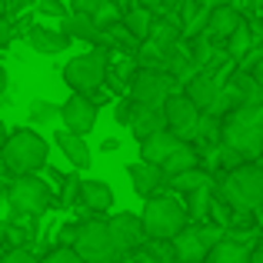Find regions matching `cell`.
<instances>
[{"instance_id": "12", "label": "cell", "mask_w": 263, "mask_h": 263, "mask_svg": "<svg viewBox=\"0 0 263 263\" xmlns=\"http://www.w3.org/2000/svg\"><path fill=\"white\" fill-rule=\"evenodd\" d=\"M107 230H110V240H114L120 257L140 250V247L147 243V233H143V223H140L137 213H114V217L107 220Z\"/></svg>"}, {"instance_id": "15", "label": "cell", "mask_w": 263, "mask_h": 263, "mask_svg": "<svg viewBox=\"0 0 263 263\" xmlns=\"http://www.w3.org/2000/svg\"><path fill=\"white\" fill-rule=\"evenodd\" d=\"M27 44H30L33 53H47V57H53V53H64L67 47H70V40H67L57 27L37 24V27H30V33H27Z\"/></svg>"}, {"instance_id": "43", "label": "cell", "mask_w": 263, "mask_h": 263, "mask_svg": "<svg viewBox=\"0 0 263 263\" xmlns=\"http://www.w3.org/2000/svg\"><path fill=\"white\" fill-rule=\"evenodd\" d=\"M44 13H60V7H57V4L50 0V4H44Z\"/></svg>"}, {"instance_id": "26", "label": "cell", "mask_w": 263, "mask_h": 263, "mask_svg": "<svg viewBox=\"0 0 263 263\" xmlns=\"http://www.w3.org/2000/svg\"><path fill=\"white\" fill-rule=\"evenodd\" d=\"M203 183H213L210 170H203V167H190V170H183V174H174V177L163 180V186H174L177 193H190V190H197V186H203Z\"/></svg>"}, {"instance_id": "19", "label": "cell", "mask_w": 263, "mask_h": 263, "mask_svg": "<svg viewBox=\"0 0 263 263\" xmlns=\"http://www.w3.org/2000/svg\"><path fill=\"white\" fill-rule=\"evenodd\" d=\"M127 177H130V183H134V190L140 193V197H150L157 186H163V170L157 167V163H147V160L130 163Z\"/></svg>"}, {"instance_id": "36", "label": "cell", "mask_w": 263, "mask_h": 263, "mask_svg": "<svg viewBox=\"0 0 263 263\" xmlns=\"http://www.w3.org/2000/svg\"><path fill=\"white\" fill-rule=\"evenodd\" d=\"M130 263H174V257H167V253H154V250H147V253H137Z\"/></svg>"}, {"instance_id": "37", "label": "cell", "mask_w": 263, "mask_h": 263, "mask_svg": "<svg viewBox=\"0 0 263 263\" xmlns=\"http://www.w3.org/2000/svg\"><path fill=\"white\" fill-rule=\"evenodd\" d=\"M77 186H80V180H77V174H67V180H64V186H60V197H64V203L70 197H77Z\"/></svg>"}, {"instance_id": "10", "label": "cell", "mask_w": 263, "mask_h": 263, "mask_svg": "<svg viewBox=\"0 0 263 263\" xmlns=\"http://www.w3.org/2000/svg\"><path fill=\"white\" fill-rule=\"evenodd\" d=\"M97 117H100V107L90 93H73L70 90V97L60 103V123L80 137H87L97 127Z\"/></svg>"}, {"instance_id": "45", "label": "cell", "mask_w": 263, "mask_h": 263, "mask_svg": "<svg viewBox=\"0 0 263 263\" xmlns=\"http://www.w3.org/2000/svg\"><path fill=\"white\" fill-rule=\"evenodd\" d=\"M257 220H260V227H263V203L257 206Z\"/></svg>"}, {"instance_id": "41", "label": "cell", "mask_w": 263, "mask_h": 263, "mask_svg": "<svg viewBox=\"0 0 263 263\" xmlns=\"http://www.w3.org/2000/svg\"><path fill=\"white\" fill-rule=\"evenodd\" d=\"M250 73H253V80H257V84H260V90H263V60H260V64H257V67H253V70H250Z\"/></svg>"}, {"instance_id": "7", "label": "cell", "mask_w": 263, "mask_h": 263, "mask_svg": "<svg viewBox=\"0 0 263 263\" xmlns=\"http://www.w3.org/2000/svg\"><path fill=\"white\" fill-rule=\"evenodd\" d=\"M53 197L57 193L47 186V180H40L37 174H17L7 186V200L17 213H30V217H40L53 206Z\"/></svg>"}, {"instance_id": "14", "label": "cell", "mask_w": 263, "mask_h": 263, "mask_svg": "<svg viewBox=\"0 0 263 263\" xmlns=\"http://www.w3.org/2000/svg\"><path fill=\"white\" fill-rule=\"evenodd\" d=\"M53 143H57L60 154L70 160V167H73V170H87V167H90V160H93V157H90V147H87V137L73 134V130H67V127L53 134Z\"/></svg>"}, {"instance_id": "28", "label": "cell", "mask_w": 263, "mask_h": 263, "mask_svg": "<svg viewBox=\"0 0 263 263\" xmlns=\"http://www.w3.org/2000/svg\"><path fill=\"white\" fill-rule=\"evenodd\" d=\"M193 140H200L203 147H210V143H220V117H213V114H206V110H200L197 127H193Z\"/></svg>"}, {"instance_id": "8", "label": "cell", "mask_w": 263, "mask_h": 263, "mask_svg": "<svg viewBox=\"0 0 263 263\" xmlns=\"http://www.w3.org/2000/svg\"><path fill=\"white\" fill-rule=\"evenodd\" d=\"M64 84L73 93H93L107 84V50L93 47L90 53H77L64 67Z\"/></svg>"}, {"instance_id": "2", "label": "cell", "mask_w": 263, "mask_h": 263, "mask_svg": "<svg viewBox=\"0 0 263 263\" xmlns=\"http://www.w3.org/2000/svg\"><path fill=\"white\" fill-rule=\"evenodd\" d=\"M213 197L223 200L227 206L247 213V210H257L263 203V167L257 160H243L237 167L223 170V180L217 183Z\"/></svg>"}, {"instance_id": "44", "label": "cell", "mask_w": 263, "mask_h": 263, "mask_svg": "<svg viewBox=\"0 0 263 263\" xmlns=\"http://www.w3.org/2000/svg\"><path fill=\"white\" fill-rule=\"evenodd\" d=\"M7 134H10V130H7V123L0 120V147H4V140H7Z\"/></svg>"}, {"instance_id": "11", "label": "cell", "mask_w": 263, "mask_h": 263, "mask_svg": "<svg viewBox=\"0 0 263 263\" xmlns=\"http://www.w3.org/2000/svg\"><path fill=\"white\" fill-rule=\"evenodd\" d=\"M160 110H163V127H167L170 134H177L180 140H193V127H197L200 110L193 107L190 100H186L183 90L170 93L167 100L160 103Z\"/></svg>"}, {"instance_id": "9", "label": "cell", "mask_w": 263, "mask_h": 263, "mask_svg": "<svg viewBox=\"0 0 263 263\" xmlns=\"http://www.w3.org/2000/svg\"><path fill=\"white\" fill-rule=\"evenodd\" d=\"M177 90H183V84H180L177 77H170L167 70H160V67H140V70L134 73V80H130L127 93H130V100H137V103L160 107Z\"/></svg>"}, {"instance_id": "47", "label": "cell", "mask_w": 263, "mask_h": 263, "mask_svg": "<svg viewBox=\"0 0 263 263\" xmlns=\"http://www.w3.org/2000/svg\"><path fill=\"white\" fill-rule=\"evenodd\" d=\"M117 4H123V7H127V4H134V0H117Z\"/></svg>"}, {"instance_id": "42", "label": "cell", "mask_w": 263, "mask_h": 263, "mask_svg": "<svg viewBox=\"0 0 263 263\" xmlns=\"http://www.w3.org/2000/svg\"><path fill=\"white\" fill-rule=\"evenodd\" d=\"M250 263H263V247H260V250H253V253H250Z\"/></svg>"}, {"instance_id": "4", "label": "cell", "mask_w": 263, "mask_h": 263, "mask_svg": "<svg viewBox=\"0 0 263 263\" xmlns=\"http://www.w3.org/2000/svg\"><path fill=\"white\" fill-rule=\"evenodd\" d=\"M50 157V147L47 140L37 134V130H13L7 134L4 147H0V160H4V170L17 174H37L40 167Z\"/></svg>"}, {"instance_id": "48", "label": "cell", "mask_w": 263, "mask_h": 263, "mask_svg": "<svg viewBox=\"0 0 263 263\" xmlns=\"http://www.w3.org/2000/svg\"><path fill=\"white\" fill-rule=\"evenodd\" d=\"M257 33H260V40H263V20H260V30H257Z\"/></svg>"}, {"instance_id": "24", "label": "cell", "mask_w": 263, "mask_h": 263, "mask_svg": "<svg viewBox=\"0 0 263 263\" xmlns=\"http://www.w3.org/2000/svg\"><path fill=\"white\" fill-rule=\"evenodd\" d=\"M223 84H230L233 90H237L240 103H263V90H260L257 80H253L250 70H233L230 77L223 80Z\"/></svg>"}, {"instance_id": "46", "label": "cell", "mask_w": 263, "mask_h": 263, "mask_svg": "<svg viewBox=\"0 0 263 263\" xmlns=\"http://www.w3.org/2000/svg\"><path fill=\"white\" fill-rule=\"evenodd\" d=\"M0 13H7V0H0Z\"/></svg>"}, {"instance_id": "25", "label": "cell", "mask_w": 263, "mask_h": 263, "mask_svg": "<svg viewBox=\"0 0 263 263\" xmlns=\"http://www.w3.org/2000/svg\"><path fill=\"white\" fill-rule=\"evenodd\" d=\"M120 20H123V27H127L137 40H143V37H147V30H150V24H154V10L143 7V4H130L127 13H123Z\"/></svg>"}, {"instance_id": "6", "label": "cell", "mask_w": 263, "mask_h": 263, "mask_svg": "<svg viewBox=\"0 0 263 263\" xmlns=\"http://www.w3.org/2000/svg\"><path fill=\"white\" fill-rule=\"evenodd\" d=\"M70 247L84 263H120L123 257L117 253L114 240H110V230L103 220H87V223L73 227L70 230Z\"/></svg>"}, {"instance_id": "1", "label": "cell", "mask_w": 263, "mask_h": 263, "mask_svg": "<svg viewBox=\"0 0 263 263\" xmlns=\"http://www.w3.org/2000/svg\"><path fill=\"white\" fill-rule=\"evenodd\" d=\"M220 143L237 150L243 160L263 157V103H237L220 117Z\"/></svg>"}, {"instance_id": "34", "label": "cell", "mask_w": 263, "mask_h": 263, "mask_svg": "<svg viewBox=\"0 0 263 263\" xmlns=\"http://www.w3.org/2000/svg\"><path fill=\"white\" fill-rule=\"evenodd\" d=\"M13 37H17V24L10 20V13H0V47L13 44Z\"/></svg>"}, {"instance_id": "22", "label": "cell", "mask_w": 263, "mask_h": 263, "mask_svg": "<svg viewBox=\"0 0 263 263\" xmlns=\"http://www.w3.org/2000/svg\"><path fill=\"white\" fill-rule=\"evenodd\" d=\"M203 263H250V250H247V243H237V240H220V243H213L210 250H206Z\"/></svg>"}, {"instance_id": "35", "label": "cell", "mask_w": 263, "mask_h": 263, "mask_svg": "<svg viewBox=\"0 0 263 263\" xmlns=\"http://www.w3.org/2000/svg\"><path fill=\"white\" fill-rule=\"evenodd\" d=\"M107 0H70V10L73 13H97Z\"/></svg>"}, {"instance_id": "5", "label": "cell", "mask_w": 263, "mask_h": 263, "mask_svg": "<svg viewBox=\"0 0 263 263\" xmlns=\"http://www.w3.org/2000/svg\"><path fill=\"white\" fill-rule=\"evenodd\" d=\"M227 233V227L220 223H186L180 233L167 240L170 243V253H174V263H203L206 250H210L213 243H220Z\"/></svg>"}, {"instance_id": "40", "label": "cell", "mask_w": 263, "mask_h": 263, "mask_svg": "<svg viewBox=\"0 0 263 263\" xmlns=\"http://www.w3.org/2000/svg\"><path fill=\"white\" fill-rule=\"evenodd\" d=\"M7 84H10V73H7V67L0 64V97L7 93Z\"/></svg>"}, {"instance_id": "49", "label": "cell", "mask_w": 263, "mask_h": 263, "mask_svg": "<svg viewBox=\"0 0 263 263\" xmlns=\"http://www.w3.org/2000/svg\"><path fill=\"white\" fill-rule=\"evenodd\" d=\"M257 7H260V10H263V0H257Z\"/></svg>"}, {"instance_id": "20", "label": "cell", "mask_w": 263, "mask_h": 263, "mask_svg": "<svg viewBox=\"0 0 263 263\" xmlns=\"http://www.w3.org/2000/svg\"><path fill=\"white\" fill-rule=\"evenodd\" d=\"M240 20H243V13L237 10V4L213 7V10H210V20H206V33H210L213 40H227Z\"/></svg>"}, {"instance_id": "31", "label": "cell", "mask_w": 263, "mask_h": 263, "mask_svg": "<svg viewBox=\"0 0 263 263\" xmlns=\"http://www.w3.org/2000/svg\"><path fill=\"white\" fill-rule=\"evenodd\" d=\"M0 263H40L27 247H10L7 253H0Z\"/></svg>"}, {"instance_id": "50", "label": "cell", "mask_w": 263, "mask_h": 263, "mask_svg": "<svg viewBox=\"0 0 263 263\" xmlns=\"http://www.w3.org/2000/svg\"><path fill=\"white\" fill-rule=\"evenodd\" d=\"M177 4H180V0H177Z\"/></svg>"}, {"instance_id": "27", "label": "cell", "mask_w": 263, "mask_h": 263, "mask_svg": "<svg viewBox=\"0 0 263 263\" xmlns=\"http://www.w3.org/2000/svg\"><path fill=\"white\" fill-rule=\"evenodd\" d=\"M253 37H257V30H253L247 20H240V24L233 27V33L227 37V53H230L233 60H240V57H243V50L253 44Z\"/></svg>"}, {"instance_id": "32", "label": "cell", "mask_w": 263, "mask_h": 263, "mask_svg": "<svg viewBox=\"0 0 263 263\" xmlns=\"http://www.w3.org/2000/svg\"><path fill=\"white\" fill-rule=\"evenodd\" d=\"M40 263H84V260L73 253V247H57V250H50Z\"/></svg>"}, {"instance_id": "16", "label": "cell", "mask_w": 263, "mask_h": 263, "mask_svg": "<svg viewBox=\"0 0 263 263\" xmlns=\"http://www.w3.org/2000/svg\"><path fill=\"white\" fill-rule=\"evenodd\" d=\"M60 33H64L67 40H84V44H100V27H97V20L90 17V13H67L64 20H60Z\"/></svg>"}, {"instance_id": "17", "label": "cell", "mask_w": 263, "mask_h": 263, "mask_svg": "<svg viewBox=\"0 0 263 263\" xmlns=\"http://www.w3.org/2000/svg\"><path fill=\"white\" fill-rule=\"evenodd\" d=\"M143 44H154V47H160V50H177V44H180V17H174V13L154 17Z\"/></svg>"}, {"instance_id": "29", "label": "cell", "mask_w": 263, "mask_h": 263, "mask_svg": "<svg viewBox=\"0 0 263 263\" xmlns=\"http://www.w3.org/2000/svg\"><path fill=\"white\" fill-rule=\"evenodd\" d=\"M210 203H213V183H203L197 190H190V203H186V213L193 220H203L210 213Z\"/></svg>"}, {"instance_id": "38", "label": "cell", "mask_w": 263, "mask_h": 263, "mask_svg": "<svg viewBox=\"0 0 263 263\" xmlns=\"http://www.w3.org/2000/svg\"><path fill=\"white\" fill-rule=\"evenodd\" d=\"M114 150H120V140H117V137H107V140H100V154H114Z\"/></svg>"}, {"instance_id": "21", "label": "cell", "mask_w": 263, "mask_h": 263, "mask_svg": "<svg viewBox=\"0 0 263 263\" xmlns=\"http://www.w3.org/2000/svg\"><path fill=\"white\" fill-rule=\"evenodd\" d=\"M77 197L84 200L87 210H110L114 206V190H110V183H103V180H80L77 186Z\"/></svg>"}, {"instance_id": "18", "label": "cell", "mask_w": 263, "mask_h": 263, "mask_svg": "<svg viewBox=\"0 0 263 263\" xmlns=\"http://www.w3.org/2000/svg\"><path fill=\"white\" fill-rule=\"evenodd\" d=\"M217 90H220V84H217V80H213L206 70H197V73H193V77L183 84L186 100H190L197 110H210V103H213V97H217Z\"/></svg>"}, {"instance_id": "13", "label": "cell", "mask_w": 263, "mask_h": 263, "mask_svg": "<svg viewBox=\"0 0 263 263\" xmlns=\"http://www.w3.org/2000/svg\"><path fill=\"white\" fill-rule=\"evenodd\" d=\"M180 143H183V140H180L177 134H170L167 127H160V130H154L150 137H143V140H140V157L147 163H157V167H160V163L174 154Z\"/></svg>"}, {"instance_id": "33", "label": "cell", "mask_w": 263, "mask_h": 263, "mask_svg": "<svg viewBox=\"0 0 263 263\" xmlns=\"http://www.w3.org/2000/svg\"><path fill=\"white\" fill-rule=\"evenodd\" d=\"M90 17L97 20V27H107V24H114V20H120V10H117L114 0H107V4H103L97 13H90Z\"/></svg>"}, {"instance_id": "3", "label": "cell", "mask_w": 263, "mask_h": 263, "mask_svg": "<svg viewBox=\"0 0 263 263\" xmlns=\"http://www.w3.org/2000/svg\"><path fill=\"white\" fill-rule=\"evenodd\" d=\"M140 223L147 240H170L174 233H180L186 223H190V213H186V203L174 193H150L147 206L140 213Z\"/></svg>"}, {"instance_id": "30", "label": "cell", "mask_w": 263, "mask_h": 263, "mask_svg": "<svg viewBox=\"0 0 263 263\" xmlns=\"http://www.w3.org/2000/svg\"><path fill=\"white\" fill-rule=\"evenodd\" d=\"M60 120V107L50 100H30V123L33 127H47V123Z\"/></svg>"}, {"instance_id": "39", "label": "cell", "mask_w": 263, "mask_h": 263, "mask_svg": "<svg viewBox=\"0 0 263 263\" xmlns=\"http://www.w3.org/2000/svg\"><path fill=\"white\" fill-rule=\"evenodd\" d=\"M200 7H206V10H213V7H223V4H237V0H197Z\"/></svg>"}, {"instance_id": "23", "label": "cell", "mask_w": 263, "mask_h": 263, "mask_svg": "<svg viewBox=\"0 0 263 263\" xmlns=\"http://www.w3.org/2000/svg\"><path fill=\"white\" fill-rule=\"evenodd\" d=\"M190 167H200V154L190 147V140H183V143H180V147L174 150V154H170L167 160L160 163L163 180H167V177H174V174H183V170H190Z\"/></svg>"}]
</instances>
